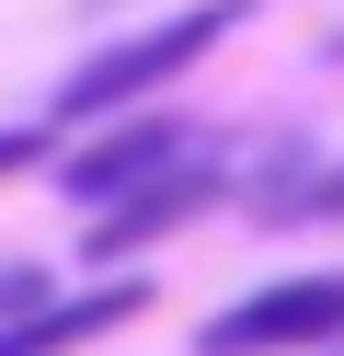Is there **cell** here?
<instances>
[{
    "label": "cell",
    "instance_id": "cell-1",
    "mask_svg": "<svg viewBox=\"0 0 344 356\" xmlns=\"http://www.w3.org/2000/svg\"><path fill=\"white\" fill-rule=\"evenodd\" d=\"M252 24V0H195V12H161L149 35H115V47H92L81 70L58 81V127H81V115H104V104H138V92H161L172 70H195L218 35H241Z\"/></svg>",
    "mask_w": 344,
    "mask_h": 356
},
{
    "label": "cell",
    "instance_id": "cell-2",
    "mask_svg": "<svg viewBox=\"0 0 344 356\" xmlns=\"http://www.w3.org/2000/svg\"><path fill=\"white\" fill-rule=\"evenodd\" d=\"M287 345H344V264L333 276H287V287H252L241 310L195 333V356H287Z\"/></svg>",
    "mask_w": 344,
    "mask_h": 356
},
{
    "label": "cell",
    "instance_id": "cell-3",
    "mask_svg": "<svg viewBox=\"0 0 344 356\" xmlns=\"http://www.w3.org/2000/svg\"><path fill=\"white\" fill-rule=\"evenodd\" d=\"M183 161H195V127H183V115H138V127H115V138H92L81 161H69V195H92V207H126V195L172 184Z\"/></svg>",
    "mask_w": 344,
    "mask_h": 356
},
{
    "label": "cell",
    "instance_id": "cell-4",
    "mask_svg": "<svg viewBox=\"0 0 344 356\" xmlns=\"http://www.w3.org/2000/svg\"><path fill=\"white\" fill-rule=\"evenodd\" d=\"M206 184H218V161H183L172 184H149V195H126L115 218H92V230H81V253H92V264H115V253H149L161 230H183V218L206 207Z\"/></svg>",
    "mask_w": 344,
    "mask_h": 356
},
{
    "label": "cell",
    "instance_id": "cell-5",
    "mask_svg": "<svg viewBox=\"0 0 344 356\" xmlns=\"http://www.w3.org/2000/svg\"><path fill=\"white\" fill-rule=\"evenodd\" d=\"M126 310H149V287H138V276H115V287H92V299H58V310H23V322H0V356H69V345H92V333H115Z\"/></svg>",
    "mask_w": 344,
    "mask_h": 356
},
{
    "label": "cell",
    "instance_id": "cell-6",
    "mask_svg": "<svg viewBox=\"0 0 344 356\" xmlns=\"http://www.w3.org/2000/svg\"><path fill=\"white\" fill-rule=\"evenodd\" d=\"M298 218H344V161H333V172H321V184H310V195H298Z\"/></svg>",
    "mask_w": 344,
    "mask_h": 356
},
{
    "label": "cell",
    "instance_id": "cell-7",
    "mask_svg": "<svg viewBox=\"0 0 344 356\" xmlns=\"http://www.w3.org/2000/svg\"><path fill=\"white\" fill-rule=\"evenodd\" d=\"M12 299H23V310L46 299V276H35V264H0V310H12Z\"/></svg>",
    "mask_w": 344,
    "mask_h": 356
},
{
    "label": "cell",
    "instance_id": "cell-8",
    "mask_svg": "<svg viewBox=\"0 0 344 356\" xmlns=\"http://www.w3.org/2000/svg\"><path fill=\"white\" fill-rule=\"evenodd\" d=\"M35 149H46L35 127H0V172H23V161H35Z\"/></svg>",
    "mask_w": 344,
    "mask_h": 356
},
{
    "label": "cell",
    "instance_id": "cell-9",
    "mask_svg": "<svg viewBox=\"0 0 344 356\" xmlns=\"http://www.w3.org/2000/svg\"><path fill=\"white\" fill-rule=\"evenodd\" d=\"M333 58H344V35H333Z\"/></svg>",
    "mask_w": 344,
    "mask_h": 356
}]
</instances>
